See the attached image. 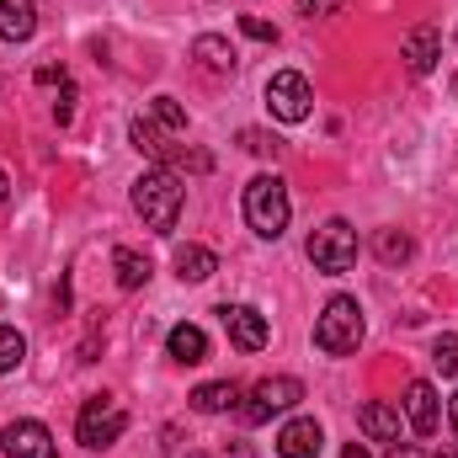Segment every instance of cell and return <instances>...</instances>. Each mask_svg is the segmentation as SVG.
Returning <instances> with one entry per match:
<instances>
[{
  "label": "cell",
  "instance_id": "ba28073f",
  "mask_svg": "<svg viewBox=\"0 0 458 458\" xmlns=\"http://www.w3.org/2000/svg\"><path fill=\"white\" fill-rule=\"evenodd\" d=\"M219 320H225L229 342L240 346V352H261V346L272 342V326H267V315L256 304H225Z\"/></svg>",
  "mask_w": 458,
  "mask_h": 458
},
{
  "label": "cell",
  "instance_id": "5b68a950",
  "mask_svg": "<svg viewBox=\"0 0 458 458\" xmlns=\"http://www.w3.org/2000/svg\"><path fill=\"white\" fill-rule=\"evenodd\" d=\"M357 229L346 225V219H326V225L310 234V261H315V272H326V277H342L357 267Z\"/></svg>",
  "mask_w": 458,
  "mask_h": 458
},
{
  "label": "cell",
  "instance_id": "277c9868",
  "mask_svg": "<svg viewBox=\"0 0 458 458\" xmlns=\"http://www.w3.org/2000/svg\"><path fill=\"white\" fill-rule=\"evenodd\" d=\"M123 432H128V411L117 405L113 394H91V400L81 405V416H75V437H81V448H91V454L113 448Z\"/></svg>",
  "mask_w": 458,
  "mask_h": 458
},
{
  "label": "cell",
  "instance_id": "7a4b0ae2",
  "mask_svg": "<svg viewBox=\"0 0 458 458\" xmlns=\"http://www.w3.org/2000/svg\"><path fill=\"white\" fill-rule=\"evenodd\" d=\"M240 208H245V225L256 229L261 240H277L288 219H293V203H288V182L277 176V171H261V176H250L245 182V198H240Z\"/></svg>",
  "mask_w": 458,
  "mask_h": 458
},
{
  "label": "cell",
  "instance_id": "83f0119b",
  "mask_svg": "<svg viewBox=\"0 0 458 458\" xmlns=\"http://www.w3.org/2000/svg\"><path fill=\"white\" fill-rule=\"evenodd\" d=\"M70 117H75V86L64 81L59 86V102H54V123H70Z\"/></svg>",
  "mask_w": 458,
  "mask_h": 458
},
{
  "label": "cell",
  "instance_id": "8fae6325",
  "mask_svg": "<svg viewBox=\"0 0 458 458\" xmlns=\"http://www.w3.org/2000/svg\"><path fill=\"white\" fill-rule=\"evenodd\" d=\"M320 448H326V432L315 416H293L277 432V458H320Z\"/></svg>",
  "mask_w": 458,
  "mask_h": 458
},
{
  "label": "cell",
  "instance_id": "7402d4cb",
  "mask_svg": "<svg viewBox=\"0 0 458 458\" xmlns=\"http://www.w3.org/2000/svg\"><path fill=\"white\" fill-rule=\"evenodd\" d=\"M27 362V336L16 326H0V373H16Z\"/></svg>",
  "mask_w": 458,
  "mask_h": 458
},
{
  "label": "cell",
  "instance_id": "484cf974",
  "mask_svg": "<svg viewBox=\"0 0 458 458\" xmlns=\"http://www.w3.org/2000/svg\"><path fill=\"white\" fill-rule=\"evenodd\" d=\"M240 32H245V38H256V43H277V27H272V21H261V16H240Z\"/></svg>",
  "mask_w": 458,
  "mask_h": 458
},
{
  "label": "cell",
  "instance_id": "4fadbf2b",
  "mask_svg": "<svg viewBox=\"0 0 458 458\" xmlns=\"http://www.w3.org/2000/svg\"><path fill=\"white\" fill-rule=\"evenodd\" d=\"M165 357L182 362V368L208 362V336H203V326H171V336H165Z\"/></svg>",
  "mask_w": 458,
  "mask_h": 458
},
{
  "label": "cell",
  "instance_id": "d6a6232c",
  "mask_svg": "<svg viewBox=\"0 0 458 458\" xmlns=\"http://www.w3.org/2000/svg\"><path fill=\"white\" fill-rule=\"evenodd\" d=\"M5 203H11V176L0 171V208H5Z\"/></svg>",
  "mask_w": 458,
  "mask_h": 458
},
{
  "label": "cell",
  "instance_id": "d590c367",
  "mask_svg": "<svg viewBox=\"0 0 458 458\" xmlns=\"http://www.w3.org/2000/svg\"><path fill=\"white\" fill-rule=\"evenodd\" d=\"M454 102H458V75H454Z\"/></svg>",
  "mask_w": 458,
  "mask_h": 458
},
{
  "label": "cell",
  "instance_id": "8992f818",
  "mask_svg": "<svg viewBox=\"0 0 458 458\" xmlns=\"http://www.w3.org/2000/svg\"><path fill=\"white\" fill-rule=\"evenodd\" d=\"M299 400H304V384H299V378H288V373H272V378L250 384V394H245V405H240V421H245V427H261V421H272V416L293 411Z\"/></svg>",
  "mask_w": 458,
  "mask_h": 458
},
{
  "label": "cell",
  "instance_id": "d6986e66",
  "mask_svg": "<svg viewBox=\"0 0 458 458\" xmlns=\"http://www.w3.org/2000/svg\"><path fill=\"white\" fill-rule=\"evenodd\" d=\"M234 400H240V384H234V378H219V384H198V389H192V411H203V416L234 411Z\"/></svg>",
  "mask_w": 458,
  "mask_h": 458
},
{
  "label": "cell",
  "instance_id": "4dcf8cb0",
  "mask_svg": "<svg viewBox=\"0 0 458 458\" xmlns=\"http://www.w3.org/2000/svg\"><path fill=\"white\" fill-rule=\"evenodd\" d=\"M389 458H427V454H421V448H411V443H394V454H389Z\"/></svg>",
  "mask_w": 458,
  "mask_h": 458
},
{
  "label": "cell",
  "instance_id": "e0dca14e",
  "mask_svg": "<svg viewBox=\"0 0 458 458\" xmlns=\"http://www.w3.org/2000/svg\"><path fill=\"white\" fill-rule=\"evenodd\" d=\"M219 272V256L208 245H176V277L182 283H208Z\"/></svg>",
  "mask_w": 458,
  "mask_h": 458
},
{
  "label": "cell",
  "instance_id": "8d00e7d4",
  "mask_svg": "<svg viewBox=\"0 0 458 458\" xmlns=\"http://www.w3.org/2000/svg\"><path fill=\"white\" fill-rule=\"evenodd\" d=\"M187 458H203V454H187Z\"/></svg>",
  "mask_w": 458,
  "mask_h": 458
},
{
  "label": "cell",
  "instance_id": "2e32d148",
  "mask_svg": "<svg viewBox=\"0 0 458 458\" xmlns=\"http://www.w3.org/2000/svg\"><path fill=\"white\" fill-rule=\"evenodd\" d=\"M192 59H198L203 70H214V75H234V70H240V54L229 48V38H219V32H203V38L192 43Z\"/></svg>",
  "mask_w": 458,
  "mask_h": 458
},
{
  "label": "cell",
  "instance_id": "44dd1931",
  "mask_svg": "<svg viewBox=\"0 0 458 458\" xmlns=\"http://www.w3.org/2000/svg\"><path fill=\"white\" fill-rule=\"evenodd\" d=\"M378 261H389V267H400V261H411L416 256V240L411 234H400V229H378Z\"/></svg>",
  "mask_w": 458,
  "mask_h": 458
},
{
  "label": "cell",
  "instance_id": "603a6c76",
  "mask_svg": "<svg viewBox=\"0 0 458 458\" xmlns=\"http://www.w3.org/2000/svg\"><path fill=\"white\" fill-rule=\"evenodd\" d=\"M149 123L165 128V133H187V113L176 107V97H155L149 102Z\"/></svg>",
  "mask_w": 458,
  "mask_h": 458
},
{
  "label": "cell",
  "instance_id": "ac0fdd59",
  "mask_svg": "<svg viewBox=\"0 0 458 458\" xmlns=\"http://www.w3.org/2000/svg\"><path fill=\"white\" fill-rule=\"evenodd\" d=\"M113 272H117V288H128V293H133V288H144V283H149V272H155V267H149V256H144V250L117 245V250H113Z\"/></svg>",
  "mask_w": 458,
  "mask_h": 458
},
{
  "label": "cell",
  "instance_id": "ffe728a7",
  "mask_svg": "<svg viewBox=\"0 0 458 458\" xmlns=\"http://www.w3.org/2000/svg\"><path fill=\"white\" fill-rule=\"evenodd\" d=\"M128 139H133V149H139V155H149V160H160V165L171 160V144L160 139V128H155L149 117H133V123H128Z\"/></svg>",
  "mask_w": 458,
  "mask_h": 458
},
{
  "label": "cell",
  "instance_id": "f546056e",
  "mask_svg": "<svg viewBox=\"0 0 458 458\" xmlns=\"http://www.w3.org/2000/svg\"><path fill=\"white\" fill-rule=\"evenodd\" d=\"M225 458H256V448H250V443H229Z\"/></svg>",
  "mask_w": 458,
  "mask_h": 458
},
{
  "label": "cell",
  "instance_id": "6da1fadb",
  "mask_svg": "<svg viewBox=\"0 0 458 458\" xmlns=\"http://www.w3.org/2000/svg\"><path fill=\"white\" fill-rule=\"evenodd\" d=\"M133 214L144 219V229H155V234H171L176 219H182V203H187V192H182V176L171 171V165H149L139 182H133Z\"/></svg>",
  "mask_w": 458,
  "mask_h": 458
},
{
  "label": "cell",
  "instance_id": "1f68e13d",
  "mask_svg": "<svg viewBox=\"0 0 458 458\" xmlns=\"http://www.w3.org/2000/svg\"><path fill=\"white\" fill-rule=\"evenodd\" d=\"M342 458H373V454H368L362 443H346V448H342Z\"/></svg>",
  "mask_w": 458,
  "mask_h": 458
},
{
  "label": "cell",
  "instance_id": "f1b7e54d",
  "mask_svg": "<svg viewBox=\"0 0 458 458\" xmlns=\"http://www.w3.org/2000/svg\"><path fill=\"white\" fill-rule=\"evenodd\" d=\"M64 81H70L64 64H43V70H38V86H64Z\"/></svg>",
  "mask_w": 458,
  "mask_h": 458
},
{
  "label": "cell",
  "instance_id": "3957f363",
  "mask_svg": "<svg viewBox=\"0 0 458 458\" xmlns=\"http://www.w3.org/2000/svg\"><path fill=\"white\" fill-rule=\"evenodd\" d=\"M362 304L357 299H346V293H336L320 315H315V346L326 352V357H352L357 346H362Z\"/></svg>",
  "mask_w": 458,
  "mask_h": 458
},
{
  "label": "cell",
  "instance_id": "836d02e7",
  "mask_svg": "<svg viewBox=\"0 0 458 458\" xmlns=\"http://www.w3.org/2000/svg\"><path fill=\"white\" fill-rule=\"evenodd\" d=\"M448 421H454V432H458V394H454V405H448Z\"/></svg>",
  "mask_w": 458,
  "mask_h": 458
},
{
  "label": "cell",
  "instance_id": "9a60e30c",
  "mask_svg": "<svg viewBox=\"0 0 458 458\" xmlns=\"http://www.w3.org/2000/svg\"><path fill=\"white\" fill-rule=\"evenodd\" d=\"M357 427H362L373 443H400V411L384 405V400H368V405L357 411Z\"/></svg>",
  "mask_w": 458,
  "mask_h": 458
},
{
  "label": "cell",
  "instance_id": "e575fe53",
  "mask_svg": "<svg viewBox=\"0 0 458 458\" xmlns=\"http://www.w3.org/2000/svg\"><path fill=\"white\" fill-rule=\"evenodd\" d=\"M427 458H458V454H454V448H443V454H427Z\"/></svg>",
  "mask_w": 458,
  "mask_h": 458
},
{
  "label": "cell",
  "instance_id": "52a82bcc",
  "mask_svg": "<svg viewBox=\"0 0 458 458\" xmlns=\"http://www.w3.org/2000/svg\"><path fill=\"white\" fill-rule=\"evenodd\" d=\"M267 113L277 117V123H304V117L315 113V86L299 70H277L267 81Z\"/></svg>",
  "mask_w": 458,
  "mask_h": 458
},
{
  "label": "cell",
  "instance_id": "4316f807",
  "mask_svg": "<svg viewBox=\"0 0 458 458\" xmlns=\"http://www.w3.org/2000/svg\"><path fill=\"white\" fill-rule=\"evenodd\" d=\"M342 5L346 0H299V16H310V21L315 16H342Z\"/></svg>",
  "mask_w": 458,
  "mask_h": 458
},
{
  "label": "cell",
  "instance_id": "30bf717a",
  "mask_svg": "<svg viewBox=\"0 0 458 458\" xmlns=\"http://www.w3.org/2000/svg\"><path fill=\"white\" fill-rule=\"evenodd\" d=\"M400 405H405V421H411V432H416V437H432V432L443 427V411H437V389H432L427 378H411Z\"/></svg>",
  "mask_w": 458,
  "mask_h": 458
},
{
  "label": "cell",
  "instance_id": "5bb4252c",
  "mask_svg": "<svg viewBox=\"0 0 458 458\" xmlns=\"http://www.w3.org/2000/svg\"><path fill=\"white\" fill-rule=\"evenodd\" d=\"M38 32V0H0V38L27 43Z\"/></svg>",
  "mask_w": 458,
  "mask_h": 458
},
{
  "label": "cell",
  "instance_id": "d4e9b609",
  "mask_svg": "<svg viewBox=\"0 0 458 458\" xmlns=\"http://www.w3.org/2000/svg\"><path fill=\"white\" fill-rule=\"evenodd\" d=\"M240 144H245L250 155H272V160L283 155V139H272V133H261V128H245V133H240Z\"/></svg>",
  "mask_w": 458,
  "mask_h": 458
},
{
  "label": "cell",
  "instance_id": "9c48e42d",
  "mask_svg": "<svg viewBox=\"0 0 458 458\" xmlns=\"http://www.w3.org/2000/svg\"><path fill=\"white\" fill-rule=\"evenodd\" d=\"M0 448H5V458H59L54 432H48L43 421H11V427L0 432Z\"/></svg>",
  "mask_w": 458,
  "mask_h": 458
},
{
  "label": "cell",
  "instance_id": "cb8c5ba5",
  "mask_svg": "<svg viewBox=\"0 0 458 458\" xmlns=\"http://www.w3.org/2000/svg\"><path fill=\"white\" fill-rule=\"evenodd\" d=\"M432 368H437L443 378H458V336H454V331L432 342Z\"/></svg>",
  "mask_w": 458,
  "mask_h": 458
},
{
  "label": "cell",
  "instance_id": "7c38bea8",
  "mask_svg": "<svg viewBox=\"0 0 458 458\" xmlns=\"http://www.w3.org/2000/svg\"><path fill=\"white\" fill-rule=\"evenodd\" d=\"M400 59H405V70H411V75H432V70H437V59H443V32H437V27H411V32H405Z\"/></svg>",
  "mask_w": 458,
  "mask_h": 458
}]
</instances>
